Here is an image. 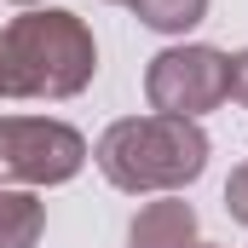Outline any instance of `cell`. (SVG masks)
<instances>
[{
  "instance_id": "6",
  "label": "cell",
  "mask_w": 248,
  "mask_h": 248,
  "mask_svg": "<svg viewBox=\"0 0 248 248\" xmlns=\"http://www.w3.org/2000/svg\"><path fill=\"white\" fill-rule=\"evenodd\" d=\"M41 231H46V208H41V196L0 185V248H35Z\"/></svg>"
},
{
  "instance_id": "9",
  "label": "cell",
  "mask_w": 248,
  "mask_h": 248,
  "mask_svg": "<svg viewBox=\"0 0 248 248\" xmlns=\"http://www.w3.org/2000/svg\"><path fill=\"white\" fill-rule=\"evenodd\" d=\"M231 98H237V104L248 110V46L237 52V58H231Z\"/></svg>"
},
{
  "instance_id": "8",
  "label": "cell",
  "mask_w": 248,
  "mask_h": 248,
  "mask_svg": "<svg viewBox=\"0 0 248 248\" xmlns=\"http://www.w3.org/2000/svg\"><path fill=\"white\" fill-rule=\"evenodd\" d=\"M225 214H231L237 225H248V162L231 168V179H225Z\"/></svg>"
},
{
  "instance_id": "4",
  "label": "cell",
  "mask_w": 248,
  "mask_h": 248,
  "mask_svg": "<svg viewBox=\"0 0 248 248\" xmlns=\"http://www.w3.org/2000/svg\"><path fill=\"white\" fill-rule=\"evenodd\" d=\"M144 98L156 116H208L231 98V52L219 46H168L144 69Z\"/></svg>"
},
{
  "instance_id": "1",
  "label": "cell",
  "mask_w": 248,
  "mask_h": 248,
  "mask_svg": "<svg viewBox=\"0 0 248 248\" xmlns=\"http://www.w3.org/2000/svg\"><path fill=\"white\" fill-rule=\"evenodd\" d=\"M93 162L116 190H133V196L162 190V196H173L190 179H202L208 133L196 122H185V116H156V110L150 116H122V122H110L98 133Z\"/></svg>"
},
{
  "instance_id": "7",
  "label": "cell",
  "mask_w": 248,
  "mask_h": 248,
  "mask_svg": "<svg viewBox=\"0 0 248 248\" xmlns=\"http://www.w3.org/2000/svg\"><path fill=\"white\" fill-rule=\"evenodd\" d=\"M139 23L156 29V35H185L208 17V0H133Z\"/></svg>"
},
{
  "instance_id": "12",
  "label": "cell",
  "mask_w": 248,
  "mask_h": 248,
  "mask_svg": "<svg viewBox=\"0 0 248 248\" xmlns=\"http://www.w3.org/2000/svg\"><path fill=\"white\" fill-rule=\"evenodd\" d=\"M110 6H133V0H110Z\"/></svg>"
},
{
  "instance_id": "10",
  "label": "cell",
  "mask_w": 248,
  "mask_h": 248,
  "mask_svg": "<svg viewBox=\"0 0 248 248\" xmlns=\"http://www.w3.org/2000/svg\"><path fill=\"white\" fill-rule=\"evenodd\" d=\"M0 98H12V93H6V46H0Z\"/></svg>"
},
{
  "instance_id": "5",
  "label": "cell",
  "mask_w": 248,
  "mask_h": 248,
  "mask_svg": "<svg viewBox=\"0 0 248 248\" xmlns=\"http://www.w3.org/2000/svg\"><path fill=\"white\" fill-rule=\"evenodd\" d=\"M127 248H196V208L185 196L144 202L127 225Z\"/></svg>"
},
{
  "instance_id": "3",
  "label": "cell",
  "mask_w": 248,
  "mask_h": 248,
  "mask_svg": "<svg viewBox=\"0 0 248 248\" xmlns=\"http://www.w3.org/2000/svg\"><path fill=\"white\" fill-rule=\"evenodd\" d=\"M87 168V139L52 116H0V185H63Z\"/></svg>"
},
{
  "instance_id": "11",
  "label": "cell",
  "mask_w": 248,
  "mask_h": 248,
  "mask_svg": "<svg viewBox=\"0 0 248 248\" xmlns=\"http://www.w3.org/2000/svg\"><path fill=\"white\" fill-rule=\"evenodd\" d=\"M12 6H23V12H29V6H46V0H12Z\"/></svg>"
},
{
  "instance_id": "13",
  "label": "cell",
  "mask_w": 248,
  "mask_h": 248,
  "mask_svg": "<svg viewBox=\"0 0 248 248\" xmlns=\"http://www.w3.org/2000/svg\"><path fill=\"white\" fill-rule=\"evenodd\" d=\"M196 248H214V243H196Z\"/></svg>"
},
{
  "instance_id": "2",
  "label": "cell",
  "mask_w": 248,
  "mask_h": 248,
  "mask_svg": "<svg viewBox=\"0 0 248 248\" xmlns=\"http://www.w3.org/2000/svg\"><path fill=\"white\" fill-rule=\"evenodd\" d=\"M6 46V93L12 98H75L98 75L93 29L63 6H29L0 29Z\"/></svg>"
}]
</instances>
